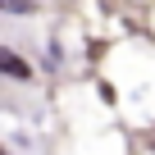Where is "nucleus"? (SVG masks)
Listing matches in <instances>:
<instances>
[{
  "instance_id": "nucleus-1",
  "label": "nucleus",
  "mask_w": 155,
  "mask_h": 155,
  "mask_svg": "<svg viewBox=\"0 0 155 155\" xmlns=\"http://www.w3.org/2000/svg\"><path fill=\"white\" fill-rule=\"evenodd\" d=\"M0 78H14V82H28V78H32V68H28V59H23V55H14L9 46H0Z\"/></svg>"
},
{
  "instance_id": "nucleus-2",
  "label": "nucleus",
  "mask_w": 155,
  "mask_h": 155,
  "mask_svg": "<svg viewBox=\"0 0 155 155\" xmlns=\"http://www.w3.org/2000/svg\"><path fill=\"white\" fill-rule=\"evenodd\" d=\"M5 5H9L14 14H28V9H32V0H5Z\"/></svg>"
}]
</instances>
